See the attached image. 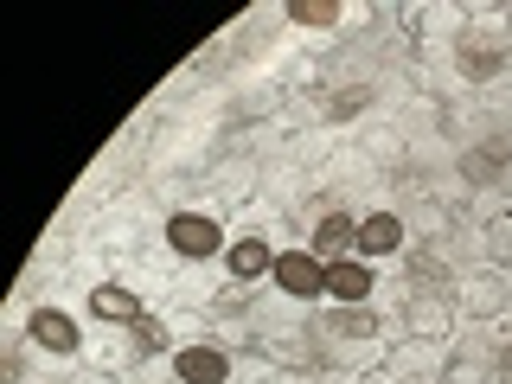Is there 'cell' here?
Masks as SVG:
<instances>
[{
    "instance_id": "8fae6325",
    "label": "cell",
    "mask_w": 512,
    "mask_h": 384,
    "mask_svg": "<svg viewBox=\"0 0 512 384\" xmlns=\"http://www.w3.org/2000/svg\"><path fill=\"white\" fill-rule=\"evenodd\" d=\"M90 314L96 320H103V327H135V320H148V308H141V295H135V288H128V282H90Z\"/></svg>"
},
{
    "instance_id": "ac0fdd59",
    "label": "cell",
    "mask_w": 512,
    "mask_h": 384,
    "mask_svg": "<svg viewBox=\"0 0 512 384\" xmlns=\"http://www.w3.org/2000/svg\"><path fill=\"white\" fill-rule=\"evenodd\" d=\"M442 384H493V352L480 346H455L442 365Z\"/></svg>"
},
{
    "instance_id": "9c48e42d",
    "label": "cell",
    "mask_w": 512,
    "mask_h": 384,
    "mask_svg": "<svg viewBox=\"0 0 512 384\" xmlns=\"http://www.w3.org/2000/svg\"><path fill=\"white\" fill-rule=\"evenodd\" d=\"M410 160V141L397 122H359V167H378V173H397Z\"/></svg>"
},
{
    "instance_id": "7c38bea8",
    "label": "cell",
    "mask_w": 512,
    "mask_h": 384,
    "mask_svg": "<svg viewBox=\"0 0 512 384\" xmlns=\"http://www.w3.org/2000/svg\"><path fill=\"white\" fill-rule=\"evenodd\" d=\"M173 378H180V384H231V352L192 340V346L173 352Z\"/></svg>"
},
{
    "instance_id": "5b68a950",
    "label": "cell",
    "mask_w": 512,
    "mask_h": 384,
    "mask_svg": "<svg viewBox=\"0 0 512 384\" xmlns=\"http://www.w3.org/2000/svg\"><path fill=\"white\" fill-rule=\"evenodd\" d=\"M506 167H512V135H487V141H468L455 160V173H461V192H480V186H500L506 180Z\"/></svg>"
},
{
    "instance_id": "3957f363",
    "label": "cell",
    "mask_w": 512,
    "mask_h": 384,
    "mask_svg": "<svg viewBox=\"0 0 512 384\" xmlns=\"http://www.w3.org/2000/svg\"><path fill=\"white\" fill-rule=\"evenodd\" d=\"M506 58H512L506 39H487V32H468V26L455 32V77L461 84H493L506 71Z\"/></svg>"
},
{
    "instance_id": "7a4b0ae2",
    "label": "cell",
    "mask_w": 512,
    "mask_h": 384,
    "mask_svg": "<svg viewBox=\"0 0 512 384\" xmlns=\"http://www.w3.org/2000/svg\"><path fill=\"white\" fill-rule=\"evenodd\" d=\"M397 320H404L410 340L442 346L448 333L461 327V308H455V295H448V288H404V308H397Z\"/></svg>"
},
{
    "instance_id": "603a6c76",
    "label": "cell",
    "mask_w": 512,
    "mask_h": 384,
    "mask_svg": "<svg viewBox=\"0 0 512 384\" xmlns=\"http://www.w3.org/2000/svg\"><path fill=\"white\" fill-rule=\"evenodd\" d=\"M359 384H397V378H391V365H384V359H378V365H372V372H365Z\"/></svg>"
},
{
    "instance_id": "7402d4cb",
    "label": "cell",
    "mask_w": 512,
    "mask_h": 384,
    "mask_svg": "<svg viewBox=\"0 0 512 384\" xmlns=\"http://www.w3.org/2000/svg\"><path fill=\"white\" fill-rule=\"evenodd\" d=\"M391 26H397V39H410V52H416V39H423V26H429V7H391Z\"/></svg>"
},
{
    "instance_id": "52a82bcc",
    "label": "cell",
    "mask_w": 512,
    "mask_h": 384,
    "mask_svg": "<svg viewBox=\"0 0 512 384\" xmlns=\"http://www.w3.org/2000/svg\"><path fill=\"white\" fill-rule=\"evenodd\" d=\"M26 340L39 352H52V359H77V352H84V333H77V320L64 308H32L26 314Z\"/></svg>"
},
{
    "instance_id": "5bb4252c",
    "label": "cell",
    "mask_w": 512,
    "mask_h": 384,
    "mask_svg": "<svg viewBox=\"0 0 512 384\" xmlns=\"http://www.w3.org/2000/svg\"><path fill=\"white\" fill-rule=\"evenodd\" d=\"M372 282H378V269L365 263V256H340V263H327V295L340 301V308L372 301Z\"/></svg>"
},
{
    "instance_id": "e0dca14e",
    "label": "cell",
    "mask_w": 512,
    "mask_h": 384,
    "mask_svg": "<svg viewBox=\"0 0 512 384\" xmlns=\"http://www.w3.org/2000/svg\"><path fill=\"white\" fill-rule=\"evenodd\" d=\"M480 256H487V269H512V199L480 224Z\"/></svg>"
},
{
    "instance_id": "9a60e30c",
    "label": "cell",
    "mask_w": 512,
    "mask_h": 384,
    "mask_svg": "<svg viewBox=\"0 0 512 384\" xmlns=\"http://www.w3.org/2000/svg\"><path fill=\"white\" fill-rule=\"evenodd\" d=\"M320 333H327V340H378L384 314L372 308V301H359V308H333L327 320H320Z\"/></svg>"
},
{
    "instance_id": "6da1fadb",
    "label": "cell",
    "mask_w": 512,
    "mask_h": 384,
    "mask_svg": "<svg viewBox=\"0 0 512 384\" xmlns=\"http://www.w3.org/2000/svg\"><path fill=\"white\" fill-rule=\"evenodd\" d=\"M160 237H167V256H180V263H212V256L231 250L218 212H205V205H173L167 224H160Z\"/></svg>"
},
{
    "instance_id": "ffe728a7",
    "label": "cell",
    "mask_w": 512,
    "mask_h": 384,
    "mask_svg": "<svg viewBox=\"0 0 512 384\" xmlns=\"http://www.w3.org/2000/svg\"><path fill=\"white\" fill-rule=\"evenodd\" d=\"M372 109V84H333L320 103V122H359Z\"/></svg>"
},
{
    "instance_id": "ba28073f",
    "label": "cell",
    "mask_w": 512,
    "mask_h": 384,
    "mask_svg": "<svg viewBox=\"0 0 512 384\" xmlns=\"http://www.w3.org/2000/svg\"><path fill=\"white\" fill-rule=\"evenodd\" d=\"M276 256L282 250H269V237H231V250H224V276H231L237 288H256V282L276 276Z\"/></svg>"
},
{
    "instance_id": "2e32d148",
    "label": "cell",
    "mask_w": 512,
    "mask_h": 384,
    "mask_svg": "<svg viewBox=\"0 0 512 384\" xmlns=\"http://www.w3.org/2000/svg\"><path fill=\"white\" fill-rule=\"evenodd\" d=\"M96 244L116 250V256H135V250H148V231H141V218L109 212V218H96Z\"/></svg>"
},
{
    "instance_id": "8992f818",
    "label": "cell",
    "mask_w": 512,
    "mask_h": 384,
    "mask_svg": "<svg viewBox=\"0 0 512 384\" xmlns=\"http://www.w3.org/2000/svg\"><path fill=\"white\" fill-rule=\"evenodd\" d=\"M269 282H276L288 301H314V295H327V263H320L308 244H301V250H282Z\"/></svg>"
},
{
    "instance_id": "30bf717a",
    "label": "cell",
    "mask_w": 512,
    "mask_h": 384,
    "mask_svg": "<svg viewBox=\"0 0 512 384\" xmlns=\"http://www.w3.org/2000/svg\"><path fill=\"white\" fill-rule=\"evenodd\" d=\"M404 244H410V224H404V212H391V205H384V212H365V218H359V250H352V256L378 263V256H397Z\"/></svg>"
},
{
    "instance_id": "44dd1931",
    "label": "cell",
    "mask_w": 512,
    "mask_h": 384,
    "mask_svg": "<svg viewBox=\"0 0 512 384\" xmlns=\"http://www.w3.org/2000/svg\"><path fill=\"white\" fill-rule=\"evenodd\" d=\"M128 340H135V352H141V359H154V352H167L173 340H167V320H135V327H128Z\"/></svg>"
},
{
    "instance_id": "277c9868",
    "label": "cell",
    "mask_w": 512,
    "mask_h": 384,
    "mask_svg": "<svg viewBox=\"0 0 512 384\" xmlns=\"http://www.w3.org/2000/svg\"><path fill=\"white\" fill-rule=\"evenodd\" d=\"M461 320H506V276L500 269H461V282L448 288Z\"/></svg>"
},
{
    "instance_id": "4fadbf2b",
    "label": "cell",
    "mask_w": 512,
    "mask_h": 384,
    "mask_svg": "<svg viewBox=\"0 0 512 384\" xmlns=\"http://www.w3.org/2000/svg\"><path fill=\"white\" fill-rule=\"evenodd\" d=\"M308 250L320 256V263H340V256H352V250H359V218L340 212V205H333V212H320L314 237H308Z\"/></svg>"
},
{
    "instance_id": "d6986e66",
    "label": "cell",
    "mask_w": 512,
    "mask_h": 384,
    "mask_svg": "<svg viewBox=\"0 0 512 384\" xmlns=\"http://www.w3.org/2000/svg\"><path fill=\"white\" fill-rule=\"evenodd\" d=\"M282 13H288V20H295L301 32H333L352 7H346V0H288Z\"/></svg>"
}]
</instances>
